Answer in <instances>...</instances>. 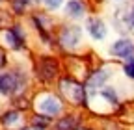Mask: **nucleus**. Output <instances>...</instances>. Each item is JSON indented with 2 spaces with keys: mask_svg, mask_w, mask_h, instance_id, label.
<instances>
[{
  "mask_svg": "<svg viewBox=\"0 0 134 130\" xmlns=\"http://www.w3.org/2000/svg\"><path fill=\"white\" fill-rule=\"evenodd\" d=\"M21 89V82L19 76L9 73V74H2L0 76V93L2 95H13Z\"/></svg>",
  "mask_w": 134,
  "mask_h": 130,
  "instance_id": "20e7f679",
  "label": "nucleus"
},
{
  "mask_svg": "<svg viewBox=\"0 0 134 130\" xmlns=\"http://www.w3.org/2000/svg\"><path fill=\"white\" fill-rule=\"evenodd\" d=\"M37 110L43 111L45 115H58L62 111V102H60L58 97L45 93V95L37 97Z\"/></svg>",
  "mask_w": 134,
  "mask_h": 130,
  "instance_id": "f03ea898",
  "label": "nucleus"
},
{
  "mask_svg": "<svg viewBox=\"0 0 134 130\" xmlns=\"http://www.w3.org/2000/svg\"><path fill=\"white\" fill-rule=\"evenodd\" d=\"M58 73V65L54 60H50V58H43L37 65V74L43 78V80H50V78H54Z\"/></svg>",
  "mask_w": 134,
  "mask_h": 130,
  "instance_id": "39448f33",
  "label": "nucleus"
},
{
  "mask_svg": "<svg viewBox=\"0 0 134 130\" xmlns=\"http://www.w3.org/2000/svg\"><path fill=\"white\" fill-rule=\"evenodd\" d=\"M60 43L65 46V48H75L78 43H80V28L76 26H67L62 30L60 34Z\"/></svg>",
  "mask_w": 134,
  "mask_h": 130,
  "instance_id": "7ed1b4c3",
  "label": "nucleus"
},
{
  "mask_svg": "<svg viewBox=\"0 0 134 130\" xmlns=\"http://www.w3.org/2000/svg\"><path fill=\"white\" fill-rule=\"evenodd\" d=\"M78 117L76 115H67V117H62L56 125H54V130H78Z\"/></svg>",
  "mask_w": 134,
  "mask_h": 130,
  "instance_id": "6e6552de",
  "label": "nucleus"
},
{
  "mask_svg": "<svg viewBox=\"0 0 134 130\" xmlns=\"http://www.w3.org/2000/svg\"><path fill=\"white\" fill-rule=\"evenodd\" d=\"M4 63H6V56H4V50L0 48V67H2Z\"/></svg>",
  "mask_w": 134,
  "mask_h": 130,
  "instance_id": "a211bd4d",
  "label": "nucleus"
},
{
  "mask_svg": "<svg viewBox=\"0 0 134 130\" xmlns=\"http://www.w3.org/2000/svg\"><path fill=\"white\" fill-rule=\"evenodd\" d=\"M45 4H47L48 9H56V8H60L62 0H45Z\"/></svg>",
  "mask_w": 134,
  "mask_h": 130,
  "instance_id": "2eb2a0df",
  "label": "nucleus"
},
{
  "mask_svg": "<svg viewBox=\"0 0 134 130\" xmlns=\"http://www.w3.org/2000/svg\"><path fill=\"white\" fill-rule=\"evenodd\" d=\"M28 4V0H13V11L15 13H23Z\"/></svg>",
  "mask_w": 134,
  "mask_h": 130,
  "instance_id": "ddd939ff",
  "label": "nucleus"
},
{
  "mask_svg": "<svg viewBox=\"0 0 134 130\" xmlns=\"http://www.w3.org/2000/svg\"><path fill=\"white\" fill-rule=\"evenodd\" d=\"M103 95H104V97H108L112 102H117V97H115V93H114L112 89H103Z\"/></svg>",
  "mask_w": 134,
  "mask_h": 130,
  "instance_id": "dca6fc26",
  "label": "nucleus"
},
{
  "mask_svg": "<svg viewBox=\"0 0 134 130\" xmlns=\"http://www.w3.org/2000/svg\"><path fill=\"white\" fill-rule=\"evenodd\" d=\"M86 28H88L90 36H91L93 39H104V37H106V26H104V22H103V21L97 19V17L88 19Z\"/></svg>",
  "mask_w": 134,
  "mask_h": 130,
  "instance_id": "423d86ee",
  "label": "nucleus"
},
{
  "mask_svg": "<svg viewBox=\"0 0 134 130\" xmlns=\"http://www.w3.org/2000/svg\"><path fill=\"white\" fill-rule=\"evenodd\" d=\"M129 24L134 28V8H132V11H130V15H129Z\"/></svg>",
  "mask_w": 134,
  "mask_h": 130,
  "instance_id": "f3484780",
  "label": "nucleus"
},
{
  "mask_svg": "<svg viewBox=\"0 0 134 130\" xmlns=\"http://www.w3.org/2000/svg\"><path fill=\"white\" fill-rule=\"evenodd\" d=\"M60 89L71 102L86 104V87L78 82H75L73 78H62L60 80Z\"/></svg>",
  "mask_w": 134,
  "mask_h": 130,
  "instance_id": "f257e3e1",
  "label": "nucleus"
},
{
  "mask_svg": "<svg viewBox=\"0 0 134 130\" xmlns=\"http://www.w3.org/2000/svg\"><path fill=\"white\" fill-rule=\"evenodd\" d=\"M112 52L119 58H130L134 52V45L130 39H119L112 45Z\"/></svg>",
  "mask_w": 134,
  "mask_h": 130,
  "instance_id": "0eeeda50",
  "label": "nucleus"
},
{
  "mask_svg": "<svg viewBox=\"0 0 134 130\" xmlns=\"http://www.w3.org/2000/svg\"><path fill=\"white\" fill-rule=\"evenodd\" d=\"M65 11L71 15V17H80V15L84 13V6L78 2V0H69V2H67V6H65Z\"/></svg>",
  "mask_w": 134,
  "mask_h": 130,
  "instance_id": "9b49d317",
  "label": "nucleus"
},
{
  "mask_svg": "<svg viewBox=\"0 0 134 130\" xmlns=\"http://www.w3.org/2000/svg\"><path fill=\"white\" fill-rule=\"evenodd\" d=\"M78 130H88V128H78Z\"/></svg>",
  "mask_w": 134,
  "mask_h": 130,
  "instance_id": "6ab92c4d",
  "label": "nucleus"
},
{
  "mask_svg": "<svg viewBox=\"0 0 134 130\" xmlns=\"http://www.w3.org/2000/svg\"><path fill=\"white\" fill-rule=\"evenodd\" d=\"M6 39H8V43H9L13 48H21V46H23V37H21V32L17 30V28H13V30L8 32V34H6Z\"/></svg>",
  "mask_w": 134,
  "mask_h": 130,
  "instance_id": "9d476101",
  "label": "nucleus"
},
{
  "mask_svg": "<svg viewBox=\"0 0 134 130\" xmlns=\"http://www.w3.org/2000/svg\"><path fill=\"white\" fill-rule=\"evenodd\" d=\"M110 76V73L106 71V69H103V71H97L91 78H90V82H88V86L90 87H99V86H103L104 84V80Z\"/></svg>",
  "mask_w": 134,
  "mask_h": 130,
  "instance_id": "1a4fd4ad",
  "label": "nucleus"
},
{
  "mask_svg": "<svg viewBox=\"0 0 134 130\" xmlns=\"http://www.w3.org/2000/svg\"><path fill=\"white\" fill-rule=\"evenodd\" d=\"M125 73H127L130 78H134V60H129V63L125 65Z\"/></svg>",
  "mask_w": 134,
  "mask_h": 130,
  "instance_id": "4468645a",
  "label": "nucleus"
},
{
  "mask_svg": "<svg viewBox=\"0 0 134 130\" xmlns=\"http://www.w3.org/2000/svg\"><path fill=\"white\" fill-rule=\"evenodd\" d=\"M2 123H4V126H15V125H19V123H21V113H19V111H15V110L4 113Z\"/></svg>",
  "mask_w": 134,
  "mask_h": 130,
  "instance_id": "f8f14e48",
  "label": "nucleus"
}]
</instances>
